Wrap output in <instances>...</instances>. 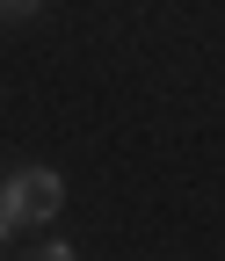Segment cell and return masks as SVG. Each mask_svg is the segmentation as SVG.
I'll use <instances>...</instances> for the list:
<instances>
[{
	"instance_id": "obj_1",
	"label": "cell",
	"mask_w": 225,
	"mask_h": 261,
	"mask_svg": "<svg viewBox=\"0 0 225 261\" xmlns=\"http://www.w3.org/2000/svg\"><path fill=\"white\" fill-rule=\"evenodd\" d=\"M58 211H66V174L44 167V160H29L0 181V218L8 225H51Z\"/></svg>"
},
{
	"instance_id": "obj_2",
	"label": "cell",
	"mask_w": 225,
	"mask_h": 261,
	"mask_svg": "<svg viewBox=\"0 0 225 261\" xmlns=\"http://www.w3.org/2000/svg\"><path fill=\"white\" fill-rule=\"evenodd\" d=\"M29 261H80V254H73L66 240H51V247H37V254H29Z\"/></svg>"
},
{
	"instance_id": "obj_3",
	"label": "cell",
	"mask_w": 225,
	"mask_h": 261,
	"mask_svg": "<svg viewBox=\"0 0 225 261\" xmlns=\"http://www.w3.org/2000/svg\"><path fill=\"white\" fill-rule=\"evenodd\" d=\"M29 15H44L37 0H15V8H0V22H29Z\"/></svg>"
},
{
	"instance_id": "obj_4",
	"label": "cell",
	"mask_w": 225,
	"mask_h": 261,
	"mask_svg": "<svg viewBox=\"0 0 225 261\" xmlns=\"http://www.w3.org/2000/svg\"><path fill=\"white\" fill-rule=\"evenodd\" d=\"M8 240H15V225H8V218H0V254H8Z\"/></svg>"
}]
</instances>
